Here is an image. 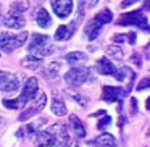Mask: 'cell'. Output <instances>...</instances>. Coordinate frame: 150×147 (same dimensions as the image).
<instances>
[{"instance_id":"obj_21","label":"cell","mask_w":150,"mask_h":147,"mask_svg":"<svg viewBox=\"0 0 150 147\" xmlns=\"http://www.w3.org/2000/svg\"><path fill=\"white\" fill-rule=\"evenodd\" d=\"M21 65H23L24 68H29V70H37L40 65H42V60H40L39 57H36V55H28V57H24V58L21 60Z\"/></svg>"},{"instance_id":"obj_25","label":"cell","mask_w":150,"mask_h":147,"mask_svg":"<svg viewBox=\"0 0 150 147\" xmlns=\"http://www.w3.org/2000/svg\"><path fill=\"white\" fill-rule=\"evenodd\" d=\"M107 53L108 55H111V58H116V60H121L124 57V52H123V47L120 45H108L107 47Z\"/></svg>"},{"instance_id":"obj_31","label":"cell","mask_w":150,"mask_h":147,"mask_svg":"<svg viewBox=\"0 0 150 147\" xmlns=\"http://www.w3.org/2000/svg\"><path fill=\"white\" fill-rule=\"evenodd\" d=\"M98 4V0H79V5H81L82 8H94L95 5Z\"/></svg>"},{"instance_id":"obj_11","label":"cell","mask_w":150,"mask_h":147,"mask_svg":"<svg viewBox=\"0 0 150 147\" xmlns=\"http://www.w3.org/2000/svg\"><path fill=\"white\" fill-rule=\"evenodd\" d=\"M34 142H36V146H39V147L55 146V136H53L52 131H40V133H37Z\"/></svg>"},{"instance_id":"obj_17","label":"cell","mask_w":150,"mask_h":147,"mask_svg":"<svg viewBox=\"0 0 150 147\" xmlns=\"http://www.w3.org/2000/svg\"><path fill=\"white\" fill-rule=\"evenodd\" d=\"M50 108H52V111H53L55 115H58V116H65V115H66V105H65V102H63L57 94H53V99H52V105H50Z\"/></svg>"},{"instance_id":"obj_20","label":"cell","mask_w":150,"mask_h":147,"mask_svg":"<svg viewBox=\"0 0 150 147\" xmlns=\"http://www.w3.org/2000/svg\"><path fill=\"white\" fill-rule=\"evenodd\" d=\"M36 21H37V24H39L40 28H49L50 24H52V18H50L49 11L44 10V8L37 10V13H36Z\"/></svg>"},{"instance_id":"obj_10","label":"cell","mask_w":150,"mask_h":147,"mask_svg":"<svg viewBox=\"0 0 150 147\" xmlns=\"http://www.w3.org/2000/svg\"><path fill=\"white\" fill-rule=\"evenodd\" d=\"M97 71L100 73V75H105V76H116L118 70L115 68V65L107 58V57H103V58H100L97 62Z\"/></svg>"},{"instance_id":"obj_27","label":"cell","mask_w":150,"mask_h":147,"mask_svg":"<svg viewBox=\"0 0 150 147\" xmlns=\"http://www.w3.org/2000/svg\"><path fill=\"white\" fill-rule=\"evenodd\" d=\"M66 94H69L79 105H82V107H86V105H87V99H86L84 95L78 94V92H74V91H71V89H66Z\"/></svg>"},{"instance_id":"obj_36","label":"cell","mask_w":150,"mask_h":147,"mask_svg":"<svg viewBox=\"0 0 150 147\" xmlns=\"http://www.w3.org/2000/svg\"><path fill=\"white\" fill-rule=\"evenodd\" d=\"M132 63H136L137 66H140V57L134 53V55H132Z\"/></svg>"},{"instance_id":"obj_22","label":"cell","mask_w":150,"mask_h":147,"mask_svg":"<svg viewBox=\"0 0 150 147\" xmlns=\"http://www.w3.org/2000/svg\"><path fill=\"white\" fill-rule=\"evenodd\" d=\"M60 70H62V63H60V62H52L49 66H47L44 76H45L47 79H53V78H57V76H58Z\"/></svg>"},{"instance_id":"obj_32","label":"cell","mask_w":150,"mask_h":147,"mask_svg":"<svg viewBox=\"0 0 150 147\" xmlns=\"http://www.w3.org/2000/svg\"><path fill=\"white\" fill-rule=\"evenodd\" d=\"M149 87V79H144V81H140V84L137 86V91H142V89H147Z\"/></svg>"},{"instance_id":"obj_26","label":"cell","mask_w":150,"mask_h":147,"mask_svg":"<svg viewBox=\"0 0 150 147\" xmlns=\"http://www.w3.org/2000/svg\"><path fill=\"white\" fill-rule=\"evenodd\" d=\"M45 40H50L49 36H45V34H33V37H31V42H29V47H28V49L33 50L34 47L40 45V44L45 42Z\"/></svg>"},{"instance_id":"obj_15","label":"cell","mask_w":150,"mask_h":147,"mask_svg":"<svg viewBox=\"0 0 150 147\" xmlns=\"http://www.w3.org/2000/svg\"><path fill=\"white\" fill-rule=\"evenodd\" d=\"M69 124H71V128H73V131H74L78 139L86 137V126L82 124V121L79 120L76 115H71V116H69Z\"/></svg>"},{"instance_id":"obj_9","label":"cell","mask_w":150,"mask_h":147,"mask_svg":"<svg viewBox=\"0 0 150 147\" xmlns=\"http://www.w3.org/2000/svg\"><path fill=\"white\" fill-rule=\"evenodd\" d=\"M124 94V91L121 87H115V86H103V94H102V99L105 102H116L120 100Z\"/></svg>"},{"instance_id":"obj_29","label":"cell","mask_w":150,"mask_h":147,"mask_svg":"<svg viewBox=\"0 0 150 147\" xmlns=\"http://www.w3.org/2000/svg\"><path fill=\"white\" fill-rule=\"evenodd\" d=\"M4 107H7V108H20V107H23V104H21L18 99H15V100H11V99H5Z\"/></svg>"},{"instance_id":"obj_35","label":"cell","mask_w":150,"mask_h":147,"mask_svg":"<svg viewBox=\"0 0 150 147\" xmlns=\"http://www.w3.org/2000/svg\"><path fill=\"white\" fill-rule=\"evenodd\" d=\"M136 2H139V0H126V2H123L121 4V7H129V5H132V4H136Z\"/></svg>"},{"instance_id":"obj_12","label":"cell","mask_w":150,"mask_h":147,"mask_svg":"<svg viewBox=\"0 0 150 147\" xmlns=\"http://www.w3.org/2000/svg\"><path fill=\"white\" fill-rule=\"evenodd\" d=\"M100 31H102V24L94 18V20L87 21V24H86V28H84V36L87 37L89 40H94L95 37H98Z\"/></svg>"},{"instance_id":"obj_24","label":"cell","mask_w":150,"mask_h":147,"mask_svg":"<svg viewBox=\"0 0 150 147\" xmlns=\"http://www.w3.org/2000/svg\"><path fill=\"white\" fill-rule=\"evenodd\" d=\"M95 20H97L100 24L111 23V20H113V13H111V10H108V8H105V10H102L98 15H95Z\"/></svg>"},{"instance_id":"obj_5","label":"cell","mask_w":150,"mask_h":147,"mask_svg":"<svg viewBox=\"0 0 150 147\" xmlns=\"http://www.w3.org/2000/svg\"><path fill=\"white\" fill-rule=\"evenodd\" d=\"M20 87V79L13 73L0 71V91L2 92H15Z\"/></svg>"},{"instance_id":"obj_28","label":"cell","mask_w":150,"mask_h":147,"mask_svg":"<svg viewBox=\"0 0 150 147\" xmlns=\"http://www.w3.org/2000/svg\"><path fill=\"white\" fill-rule=\"evenodd\" d=\"M45 123H47L45 118H39V120L33 121L31 124H28V131H29V133H34V131H37L40 126H42V124H45Z\"/></svg>"},{"instance_id":"obj_34","label":"cell","mask_w":150,"mask_h":147,"mask_svg":"<svg viewBox=\"0 0 150 147\" xmlns=\"http://www.w3.org/2000/svg\"><path fill=\"white\" fill-rule=\"evenodd\" d=\"M127 42H129V44H134V42H136V34H134V33H129V34H127Z\"/></svg>"},{"instance_id":"obj_16","label":"cell","mask_w":150,"mask_h":147,"mask_svg":"<svg viewBox=\"0 0 150 147\" xmlns=\"http://www.w3.org/2000/svg\"><path fill=\"white\" fill-rule=\"evenodd\" d=\"M76 29V24H69V26H65V24H62V26L57 29L55 33V40H68L69 37L73 36V33H74Z\"/></svg>"},{"instance_id":"obj_33","label":"cell","mask_w":150,"mask_h":147,"mask_svg":"<svg viewBox=\"0 0 150 147\" xmlns=\"http://www.w3.org/2000/svg\"><path fill=\"white\" fill-rule=\"evenodd\" d=\"M5 126H7V121H5V118L0 116V134L5 131Z\"/></svg>"},{"instance_id":"obj_3","label":"cell","mask_w":150,"mask_h":147,"mask_svg":"<svg viewBox=\"0 0 150 147\" xmlns=\"http://www.w3.org/2000/svg\"><path fill=\"white\" fill-rule=\"evenodd\" d=\"M92 75H91V70L89 68H73L69 70L68 73L65 75V81L68 82L69 86L76 87V86H81L87 81H92Z\"/></svg>"},{"instance_id":"obj_1","label":"cell","mask_w":150,"mask_h":147,"mask_svg":"<svg viewBox=\"0 0 150 147\" xmlns=\"http://www.w3.org/2000/svg\"><path fill=\"white\" fill-rule=\"evenodd\" d=\"M28 39V33L23 31L21 34H10V33H2L0 34V50L5 53H11L21 45H24Z\"/></svg>"},{"instance_id":"obj_19","label":"cell","mask_w":150,"mask_h":147,"mask_svg":"<svg viewBox=\"0 0 150 147\" xmlns=\"http://www.w3.org/2000/svg\"><path fill=\"white\" fill-rule=\"evenodd\" d=\"M92 144H95V146H98V147H115L116 146V141H115V137L111 136V134L105 133V134H102V136H98Z\"/></svg>"},{"instance_id":"obj_8","label":"cell","mask_w":150,"mask_h":147,"mask_svg":"<svg viewBox=\"0 0 150 147\" xmlns=\"http://www.w3.org/2000/svg\"><path fill=\"white\" fill-rule=\"evenodd\" d=\"M57 136H55V146L58 147H69L71 144V137L68 134V129H66L65 124H57Z\"/></svg>"},{"instance_id":"obj_14","label":"cell","mask_w":150,"mask_h":147,"mask_svg":"<svg viewBox=\"0 0 150 147\" xmlns=\"http://www.w3.org/2000/svg\"><path fill=\"white\" fill-rule=\"evenodd\" d=\"M31 53H34L36 57H39V58H42V57H49L53 53V45L50 40H45V42H42L40 45L34 47L33 50H29Z\"/></svg>"},{"instance_id":"obj_18","label":"cell","mask_w":150,"mask_h":147,"mask_svg":"<svg viewBox=\"0 0 150 147\" xmlns=\"http://www.w3.org/2000/svg\"><path fill=\"white\" fill-rule=\"evenodd\" d=\"M65 60L69 63V65L76 66V65H81V63H86L87 62V55L82 52H71L65 57Z\"/></svg>"},{"instance_id":"obj_23","label":"cell","mask_w":150,"mask_h":147,"mask_svg":"<svg viewBox=\"0 0 150 147\" xmlns=\"http://www.w3.org/2000/svg\"><path fill=\"white\" fill-rule=\"evenodd\" d=\"M29 8V2L28 0H15L10 7V13H23Z\"/></svg>"},{"instance_id":"obj_13","label":"cell","mask_w":150,"mask_h":147,"mask_svg":"<svg viewBox=\"0 0 150 147\" xmlns=\"http://www.w3.org/2000/svg\"><path fill=\"white\" fill-rule=\"evenodd\" d=\"M4 24L7 28H10V29H21L26 24V21L21 16V13H10L7 16V20L4 21Z\"/></svg>"},{"instance_id":"obj_6","label":"cell","mask_w":150,"mask_h":147,"mask_svg":"<svg viewBox=\"0 0 150 147\" xmlns=\"http://www.w3.org/2000/svg\"><path fill=\"white\" fill-rule=\"evenodd\" d=\"M52 8L57 16L65 20L73 13V0H52Z\"/></svg>"},{"instance_id":"obj_2","label":"cell","mask_w":150,"mask_h":147,"mask_svg":"<svg viewBox=\"0 0 150 147\" xmlns=\"http://www.w3.org/2000/svg\"><path fill=\"white\" fill-rule=\"evenodd\" d=\"M116 24L120 26H137L144 31H149V23H147V16L144 15V11L134 10L129 13H124L118 18Z\"/></svg>"},{"instance_id":"obj_37","label":"cell","mask_w":150,"mask_h":147,"mask_svg":"<svg viewBox=\"0 0 150 147\" xmlns=\"http://www.w3.org/2000/svg\"><path fill=\"white\" fill-rule=\"evenodd\" d=\"M0 23H2V5H0Z\"/></svg>"},{"instance_id":"obj_30","label":"cell","mask_w":150,"mask_h":147,"mask_svg":"<svg viewBox=\"0 0 150 147\" xmlns=\"http://www.w3.org/2000/svg\"><path fill=\"white\" fill-rule=\"evenodd\" d=\"M110 123H111V116H108V115L105 113V115H103V118H102V120L98 121L97 128H98V129H105V128H107Z\"/></svg>"},{"instance_id":"obj_4","label":"cell","mask_w":150,"mask_h":147,"mask_svg":"<svg viewBox=\"0 0 150 147\" xmlns=\"http://www.w3.org/2000/svg\"><path fill=\"white\" fill-rule=\"evenodd\" d=\"M45 102H47V95L44 94V92H39V95H37V97L34 99L33 105H31L29 108H26V110H24L23 113H20L18 120H20V121H26V120H29L31 116H34L36 113H39V111L42 110L44 107H45Z\"/></svg>"},{"instance_id":"obj_7","label":"cell","mask_w":150,"mask_h":147,"mask_svg":"<svg viewBox=\"0 0 150 147\" xmlns=\"http://www.w3.org/2000/svg\"><path fill=\"white\" fill-rule=\"evenodd\" d=\"M37 87H39V81H37L36 78H29L26 81V84H24L23 92H21V95L18 97V100L23 105L26 104V102H29L31 99H34V94L37 92Z\"/></svg>"}]
</instances>
